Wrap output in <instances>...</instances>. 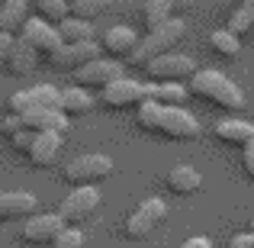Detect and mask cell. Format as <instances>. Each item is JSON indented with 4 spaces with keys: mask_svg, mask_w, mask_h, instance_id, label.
<instances>
[{
    "mask_svg": "<svg viewBox=\"0 0 254 248\" xmlns=\"http://www.w3.org/2000/svg\"><path fill=\"white\" fill-rule=\"evenodd\" d=\"M135 126L171 142H193L199 136V123L193 113H187L184 106H158L151 100L135 110Z\"/></svg>",
    "mask_w": 254,
    "mask_h": 248,
    "instance_id": "cell-1",
    "label": "cell"
},
{
    "mask_svg": "<svg viewBox=\"0 0 254 248\" xmlns=\"http://www.w3.org/2000/svg\"><path fill=\"white\" fill-rule=\"evenodd\" d=\"M190 93L199 97L203 103L225 110V113H242L245 103H248L242 87L235 81H229L225 75H219V71H196V75L190 78Z\"/></svg>",
    "mask_w": 254,
    "mask_h": 248,
    "instance_id": "cell-2",
    "label": "cell"
},
{
    "mask_svg": "<svg viewBox=\"0 0 254 248\" xmlns=\"http://www.w3.org/2000/svg\"><path fill=\"white\" fill-rule=\"evenodd\" d=\"M184 32H187V23L180 16H174V19H168L164 26H158V29H151L148 36L142 39V42L135 45V52L129 55V65L132 68H148L155 58H161V55H168V52L174 49V45L184 39Z\"/></svg>",
    "mask_w": 254,
    "mask_h": 248,
    "instance_id": "cell-3",
    "label": "cell"
},
{
    "mask_svg": "<svg viewBox=\"0 0 254 248\" xmlns=\"http://www.w3.org/2000/svg\"><path fill=\"white\" fill-rule=\"evenodd\" d=\"M113 174V158L110 155H77L62 167L64 184L71 187H97Z\"/></svg>",
    "mask_w": 254,
    "mask_h": 248,
    "instance_id": "cell-4",
    "label": "cell"
},
{
    "mask_svg": "<svg viewBox=\"0 0 254 248\" xmlns=\"http://www.w3.org/2000/svg\"><path fill=\"white\" fill-rule=\"evenodd\" d=\"M164 219H168V203H164L161 197H151V200H145V203H138L135 210L126 216L123 236L132 239V242H142V239H148Z\"/></svg>",
    "mask_w": 254,
    "mask_h": 248,
    "instance_id": "cell-5",
    "label": "cell"
},
{
    "mask_svg": "<svg viewBox=\"0 0 254 248\" xmlns=\"http://www.w3.org/2000/svg\"><path fill=\"white\" fill-rule=\"evenodd\" d=\"M100 103H103L106 110H113V113L138 110V106L148 103V84H138V81H129V78H123V81H116V84L106 87Z\"/></svg>",
    "mask_w": 254,
    "mask_h": 248,
    "instance_id": "cell-6",
    "label": "cell"
},
{
    "mask_svg": "<svg viewBox=\"0 0 254 248\" xmlns=\"http://www.w3.org/2000/svg\"><path fill=\"white\" fill-rule=\"evenodd\" d=\"M58 97H62V90H58V87L36 84V87H26V90H16V93H13V97L6 100V110L16 113V116H26V113L58 106Z\"/></svg>",
    "mask_w": 254,
    "mask_h": 248,
    "instance_id": "cell-7",
    "label": "cell"
},
{
    "mask_svg": "<svg viewBox=\"0 0 254 248\" xmlns=\"http://www.w3.org/2000/svg\"><path fill=\"white\" fill-rule=\"evenodd\" d=\"M145 75H148L155 84H180L184 78L196 75V65H193V58H187V55H174V52H168V55L155 58V62L145 68Z\"/></svg>",
    "mask_w": 254,
    "mask_h": 248,
    "instance_id": "cell-8",
    "label": "cell"
},
{
    "mask_svg": "<svg viewBox=\"0 0 254 248\" xmlns=\"http://www.w3.org/2000/svg\"><path fill=\"white\" fill-rule=\"evenodd\" d=\"M64 229H68V223H64L58 213H36V216H29L23 223L19 239L29 242V245H52Z\"/></svg>",
    "mask_w": 254,
    "mask_h": 248,
    "instance_id": "cell-9",
    "label": "cell"
},
{
    "mask_svg": "<svg viewBox=\"0 0 254 248\" xmlns=\"http://www.w3.org/2000/svg\"><path fill=\"white\" fill-rule=\"evenodd\" d=\"M116 81H123V68L106 55H100L97 62H90L87 68L74 71V84L84 87V90H106V87L116 84Z\"/></svg>",
    "mask_w": 254,
    "mask_h": 248,
    "instance_id": "cell-10",
    "label": "cell"
},
{
    "mask_svg": "<svg viewBox=\"0 0 254 248\" xmlns=\"http://www.w3.org/2000/svg\"><path fill=\"white\" fill-rule=\"evenodd\" d=\"M97 206H100V190H97V187H74V190L62 200L58 216H62L68 226L71 223H84L87 216L97 213Z\"/></svg>",
    "mask_w": 254,
    "mask_h": 248,
    "instance_id": "cell-11",
    "label": "cell"
},
{
    "mask_svg": "<svg viewBox=\"0 0 254 248\" xmlns=\"http://www.w3.org/2000/svg\"><path fill=\"white\" fill-rule=\"evenodd\" d=\"M23 42H29L32 49L39 52V58H45L49 62L52 55H55L58 49H62V36H58V26H52V23H45V19H39V16H32L29 23L23 26Z\"/></svg>",
    "mask_w": 254,
    "mask_h": 248,
    "instance_id": "cell-12",
    "label": "cell"
},
{
    "mask_svg": "<svg viewBox=\"0 0 254 248\" xmlns=\"http://www.w3.org/2000/svg\"><path fill=\"white\" fill-rule=\"evenodd\" d=\"M100 58V42H87V45H62L55 55L49 58V65L55 71H64V75H74V71L87 68L90 62Z\"/></svg>",
    "mask_w": 254,
    "mask_h": 248,
    "instance_id": "cell-13",
    "label": "cell"
},
{
    "mask_svg": "<svg viewBox=\"0 0 254 248\" xmlns=\"http://www.w3.org/2000/svg\"><path fill=\"white\" fill-rule=\"evenodd\" d=\"M62 149H64V139L58 132H39L32 139V149H29V165L32 167H55L58 158H62Z\"/></svg>",
    "mask_w": 254,
    "mask_h": 248,
    "instance_id": "cell-14",
    "label": "cell"
},
{
    "mask_svg": "<svg viewBox=\"0 0 254 248\" xmlns=\"http://www.w3.org/2000/svg\"><path fill=\"white\" fill-rule=\"evenodd\" d=\"M142 42V39L135 36V29L132 26H113V29L103 32V42H100V52H103L106 58H129L132 52H135V45Z\"/></svg>",
    "mask_w": 254,
    "mask_h": 248,
    "instance_id": "cell-15",
    "label": "cell"
},
{
    "mask_svg": "<svg viewBox=\"0 0 254 248\" xmlns=\"http://www.w3.org/2000/svg\"><path fill=\"white\" fill-rule=\"evenodd\" d=\"M36 193H26V190H6L0 193V223L6 219H29L36 216Z\"/></svg>",
    "mask_w": 254,
    "mask_h": 248,
    "instance_id": "cell-16",
    "label": "cell"
},
{
    "mask_svg": "<svg viewBox=\"0 0 254 248\" xmlns=\"http://www.w3.org/2000/svg\"><path fill=\"white\" fill-rule=\"evenodd\" d=\"M26 129L29 132H58V136H64L68 132V116H64L58 106H49V110H36V113H26L23 116Z\"/></svg>",
    "mask_w": 254,
    "mask_h": 248,
    "instance_id": "cell-17",
    "label": "cell"
},
{
    "mask_svg": "<svg viewBox=\"0 0 254 248\" xmlns=\"http://www.w3.org/2000/svg\"><path fill=\"white\" fill-rule=\"evenodd\" d=\"M216 139L222 145H232V149H248L254 142V126L245 119H222L216 126Z\"/></svg>",
    "mask_w": 254,
    "mask_h": 248,
    "instance_id": "cell-18",
    "label": "cell"
},
{
    "mask_svg": "<svg viewBox=\"0 0 254 248\" xmlns=\"http://www.w3.org/2000/svg\"><path fill=\"white\" fill-rule=\"evenodd\" d=\"M203 187V174L193 165H174L168 171V190L177 193V197H190Z\"/></svg>",
    "mask_w": 254,
    "mask_h": 248,
    "instance_id": "cell-19",
    "label": "cell"
},
{
    "mask_svg": "<svg viewBox=\"0 0 254 248\" xmlns=\"http://www.w3.org/2000/svg\"><path fill=\"white\" fill-rule=\"evenodd\" d=\"M58 110L64 113V116H87V113L93 110V97L84 90V87H68V90H62V97H58Z\"/></svg>",
    "mask_w": 254,
    "mask_h": 248,
    "instance_id": "cell-20",
    "label": "cell"
},
{
    "mask_svg": "<svg viewBox=\"0 0 254 248\" xmlns=\"http://www.w3.org/2000/svg\"><path fill=\"white\" fill-rule=\"evenodd\" d=\"M26 6H29V0H3V6H0V32H10V36L23 32V26L29 23Z\"/></svg>",
    "mask_w": 254,
    "mask_h": 248,
    "instance_id": "cell-21",
    "label": "cell"
},
{
    "mask_svg": "<svg viewBox=\"0 0 254 248\" xmlns=\"http://www.w3.org/2000/svg\"><path fill=\"white\" fill-rule=\"evenodd\" d=\"M190 97V87L184 84H148V100L158 106H184Z\"/></svg>",
    "mask_w": 254,
    "mask_h": 248,
    "instance_id": "cell-22",
    "label": "cell"
},
{
    "mask_svg": "<svg viewBox=\"0 0 254 248\" xmlns=\"http://www.w3.org/2000/svg\"><path fill=\"white\" fill-rule=\"evenodd\" d=\"M36 68H39V52L32 49L29 42L16 39V49H13V58H10V68H6V75L26 78L29 71H36Z\"/></svg>",
    "mask_w": 254,
    "mask_h": 248,
    "instance_id": "cell-23",
    "label": "cell"
},
{
    "mask_svg": "<svg viewBox=\"0 0 254 248\" xmlns=\"http://www.w3.org/2000/svg\"><path fill=\"white\" fill-rule=\"evenodd\" d=\"M58 36H62V45H87L93 42V26L87 19L68 16L64 23H58Z\"/></svg>",
    "mask_w": 254,
    "mask_h": 248,
    "instance_id": "cell-24",
    "label": "cell"
},
{
    "mask_svg": "<svg viewBox=\"0 0 254 248\" xmlns=\"http://www.w3.org/2000/svg\"><path fill=\"white\" fill-rule=\"evenodd\" d=\"M32 10H36L39 19H45V23H52V26L64 23V19L71 16L68 0H32Z\"/></svg>",
    "mask_w": 254,
    "mask_h": 248,
    "instance_id": "cell-25",
    "label": "cell"
},
{
    "mask_svg": "<svg viewBox=\"0 0 254 248\" xmlns=\"http://www.w3.org/2000/svg\"><path fill=\"white\" fill-rule=\"evenodd\" d=\"M209 49L216 52V55H222V58H238L242 39L232 36L229 29H216V32H209Z\"/></svg>",
    "mask_w": 254,
    "mask_h": 248,
    "instance_id": "cell-26",
    "label": "cell"
},
{
    "mask_svg": "<svg viewBox=\"0 0 254 248\" xmlns=\"http://www.w3.org/2000/svg\"><path fill=\"white\" fill-rule=\"evenodd\" d=\"M142 16H145V26H148V32H151V29H158V26H164L168 19H174V13H171L168 0H145Z\"/></svg>",
    "mask_w": 254,
    "mask_h": 248,
    "instance_id": "cell-27",
    "label": "cell"
},
{
    "mask_svg": "<svg viewBox=\"0 0 254 248\" xmlns=\"http://www.w3.org/2000/svg\"><path fill=\"white\" fill-rule=\"evenodd\" d=\"M225 29L232 32V36H238V39H245L248 32L254 29V6H232V13H229V26Z\"/></svg>",
    "mask_w": 254,
    "mask_h": 248,
    "instance_id": "cell-28",
    "label": "cell"
},
{
    "mask_svg": "<svg viewBox=\"0 0 254 248\" xmlns=\"http://www.w3.org/2000/svg\"><path fill=\"white\" fill-rule=\"evenodd\" d=\"M110 3H113V0H74V3H71V16L90 23L93 16H100V13L110 10Z\"/></svg>",
    "mask_w": 254,
    "mask_h": 248,
    "instance_id": "cell-29",
    "label": "cell"
},
{
    "mask_svg": "<svg viewBox=\"0 0 254 248\" xmlns=\"http://www.w3.org/2000/svg\"><path fill=\"white\" fill-rule=\"evenodd\" d=\"M84 242H87L84 232H81V229H71V226H68V229H64L62 236L52 242V248H84Z\"/></svg>",
    "mask_w": 254,
    "mask_h": 248,
    "instance_id": "cell-30",
    "label": "cell"
},
{
    "mask_svg": "<svg viewBox=\"0 0 254 248\" xmlns=\"http://www.w3.org/2000/svg\"><path fill=\"white\" fill-rule=\"evenodd\" d=\"M13 49H16V39H13L10 32H0V71H6V68H10Z\"/></svg>",
    "mask_w": 254,
    "mask_h": 248,
    "instance_id": "cell-31",
    "label": "cell"
},
{
    "mask_svg": "<svg viewBox=\"0 0 254 248\" xmlns=\"http://www.w3.org/2000/svg\"><path fill=\"white\" fill-rule=\"evenodd\" d=\"M26 129V123H23V116H16V113H10L6 119H0V132H3L6 139H13V136H19V132Z\"/></svg>",
    "mask_w": 254,
    "mask_h": 248,
    "instance_id": "cell-32",
    "label": "cell"
},
{
    "mask_svg": "<svg viewBox=\"0 0 254 248\" xmlns=\"http://www.w3.org/2000/svg\"><path fill=\"white\" fill-rule=\"evenodd\" d=\"M32 139H36V132L23 129V132H19V136H13L10 142H13V149H16L19 155H29V149H32Z\"/></svg>",
    "mask_w": 254,
    "mask_h": 248,
    "instance_id": "cell-33",
    "label": "cell"
},
{
    "mask_svg": "<svg viewBox=\"0 0 254 248\" xmlns=\"http://www.w3.org/2000/svg\"><path fill=\"white\" fill-rule=\"evenodd\" d=\"M242 152H245L242 158H245V171H248V180L254 184V142L248 145V149H242Z\"/></svg>",
    "mask_w": 254,
    "mask_h": 248,
    "instance_id": "cell-34",
    "label": "cell"
},
{
    "mask_svg": "<svg viewBox=\"0 0 254 248\" xmlns=\"http://www.w3.org/2000/svg\"><path fill=\"white\" fill-rule=\"evenodd\" d=\"M229 248H254V229H251V232H245V236H235Z\"/></svg>",
    "mask_w": 254,
    "mask_h": 248,
    "instance_id": "cell-35",
    "label": "cell"
},
{
    "mask_svg": "<svg viewBox=\"0 0 254 248\" xmlns=\"http://www.w3.org/2000/svg\"><path fill=\"white\" fill-rule=\"evenodd\" d=\"M168 3H171V13H174V16H180V19H184V13L193 6V0H168Z\"/></svg>",
    "mask_w": 254,
    "mask_h": 248,
    "instance_id": "cell-36",
    "label": "cell"
},
{
    "mask_svg": "<svg viewBox=\"0 0 254 248\" xmlns=\"http://www.w3.org/2000/svg\"><path fill=\"white\" fill-rule=\"evenodd\" d=\"M180 248H212V242H209L206 236H193V239H187Z\"/></svg>",
    "mask_w": 254,
    "mask_h": 248,
    "instance_id": "cell-37",
    "label": "cell"
},
{
    "mask_svg": "<svg viewBox=\"0 0 254 248\" xmlns=\"http://www.w3.org/2000/svg\"><path fill=\"white\" fill-rule=\"evenodd\" d=\"M232 6H254V0H232Z\"/></svg>",
    "mask_w": 254,
    "mask_h": 248,
    "instance_id": "cell-38",
    "label": "cell"
},
{
    "mask_svg": "<svg viewBox=\"0 0 254 248\" xmlns=\"http://www.w3.org/2000/svg\"><path fill=\"white\" fill-rule=\"evenodd\" d=\"M251 229H254V219H251Z\"/></svg>",
    "mask_w": 254,
    "mask_h": 248,
    "instance_id": "cell-39",
    "label": "cell"
},
{
    "mask_svg": "<svg viewBox=\"0 0 254 248\" xmlns=\"http://www.w3.org/2000/svg\"><path fill=\"white\" fill-rule=\"evenodd\" d=\"M68 3H74V0H68Z\"/></svg>",
    "mask_w": 254,
    "mask_h": 248,
    "instance_id": "cell-40",
    "label": "cell"
},
{
    "mask_svg": "<svg viewBox=\"0 0 254 248\" xmlns=\"http://www.w3.org/2000/svg\"><path fill=\"white\" fill-rule=\"evenodd\" d=\"M0 6H3V0H0Z\"/></svg>",
    "mask_w": 254,
    "mask_h": 248,
    "instance_id": "cell-41",
    "label": "cell"
}]
</instances>
